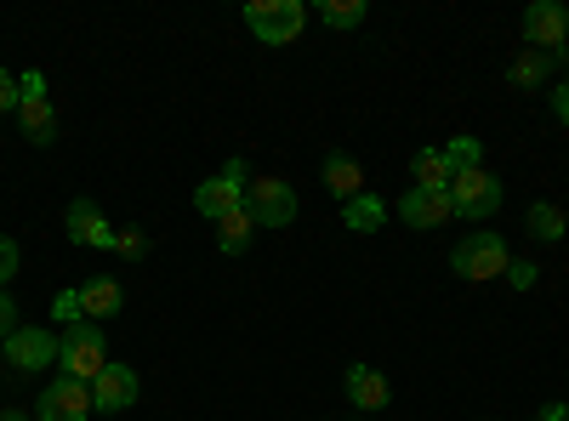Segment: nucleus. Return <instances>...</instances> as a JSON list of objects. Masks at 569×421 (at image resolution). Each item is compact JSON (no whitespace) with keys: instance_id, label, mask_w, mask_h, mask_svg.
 Wrapping results in <instances>:
<instances>
[{"instance_id":"20e7f679","label":"nucleus","mask_w":569,"mask_h":421,"mask_svg":"<svg viewBox=\"0 0 569 421\" xmlns=\"http://www.w3.org/2000/svg\"><path fill=\"white\" fill-rule=\"evenodd\" d=\"M246 211L257 217V228H291L297 222V189L279 177H257L246 189Z\"/></svg>"},{"instance_id":"9b49d317","label":"nucleus","mask_w":569,"mask_h":421,"mask_svg":"<svg viewBox=\"0 0 569 421\" xmlns=\"http://www.w3.org/2000/svg\"><path fill=\"white\" fill-rule=\"evenodd\" d=\"M91 404H98L103 415L131 410V404H137V370H126V364H103V377L91 382Z\"/></svg>"},{"instance_id":"39448f33","label":"nucleus","mask_w":569,"mask_h":421,"mask_svg":"<svg viewBox=\"0 0 569 421\" xmlns=\"http://www.w3.org/2000/svg\"><path fill=\"white\" fill-rule=\"evenodd\" d=\"M450 206H456V217H496V206H501V182L485 171V166H472V171H456L450 177Z\"/></svg>"},{"instance_id":"4be33fe9","label":"nucleus","mask_w":569,"mask_h":421,"mask_svg":"<svg viewBox=\"0 0 569 421\" xmlns=\"http://www.w3.org/2000/svg\"><path fill=\"white\" fill-rule=\"evenodd\" d=\"M547 69H552V52H525L507 74H512V86H541V80H547Z\"/></svg>"},{"instance_id":"5701e85b","label":"nucleus","mask_w":569,"mask_h":421,"mask_svg":"<svg viewBox=\"0 0 569 421\" xmlns=\"http://www.w3.org/2000/svg\"><path fill=\"white\" fill-rule=\"evenodd\" d=\"M445 160L456 171H472V166H485V143H479V137H456V143L445 149Z\"/></svg>"},{"instance_id":"f03ea898","label":"nucleus","mask_w":569,"mask_h":421,"mask_svg":"<svg viewBox=\"0 0 569 421\" xmlns=\"http://www.w3.org/2000/svg\"><path fill=\"white\" fill-rule=\"evenodd\" d=\"M450 268L461 279H501L512 268V257H507V240H501L496 228H472L467 240L450 251Z\"/></svg>"},{"instance_id":"c756f323","label":"nucleus","mask_w":569,"mask_h":421,"mask_svg":"<svg viewBox=\"0 0 569 421\" xmlns=\"http://www.w3.org/2000/svg\"><path fill=\"white\" fill-rule=\"evenodd\" d=\"M222 177L233 182V189H251V166H246V160H228V166H222Z\"/></svg>"},{"instance_id":"4468645a","label":"nucleus","mask_w":569,"mask_h":421,"mask_svg":"<svg viewBox=\"0 0 569 421\" xmlns=\"http://www.w3.org/2000/svg\"><path fill=\"white\" fill-rule=\"evenodd\" d=\"M240 206H246V189H233L228 177H211V182H200V189H194V211H200V217H211V222L233 217Z\"/></svg>"},{"instance_id":"bb28decb","label":"nucleus","mask_w":569,"mask_h":421,"mask_svg":"<svg viewBox=\"0 0 569 421\" xmlns=\"http://www.w3.org/2000/svg\"><path fill=\"white\" fill-rule=\"evenodd\" d=\"M18 103H23V86H18L7 69H0V114H12Z\"/></svg>"},{"instance_id":"393cba45","label":"nucleus","mask_w":569,"mask_h":421,"mask_svg":"<svg viewBox=\"0 0 569 421\" xmlns=\"http://www.w3.org/2000/svg\"><path fill=\"white\" fill-rule=\"evenodd\" d=\"M52 319H63V331H69L74 319H86V313H80V291H58V297H52Z\"/></svg>"},{"instance_id":"7c9ffc66","label":"nucleus","mask_w":569,"mask_h":421,"mask_svg":"<svg viewBox=\"0 0 569 421\" xmlns=\"http://www.w3.org/2000/svg\"><path fill=\"white\" fill-rule=\"evenodd\" d=\"M552 109H558V120H569V80L552 91Z\"/></svg>"},{"instance_id":"2f4dec72","label":"nucleus","mask_w":569,"mask_h":421,"mask_svg":"<svg viewBox=\"0 0 569 421\" xmlns=\"http://www.w3.org/2000/svg\"><path fill=\"white\" fill-rule=\"evenodd\" d=\"M536 421H569V404H547V410H541Z\"/></svg>"},{"instance_id":"ddd939ff","label":"nucleus","mask_w":569,"mask_h":421,"mask_svg":"<svg viewBox=\"0 0 569 421\" xmlns=\"http://www.w3.org/2000/svg\"><path fill=\"white\" fill-rule=\"evenodd\" d=\"M348 399H353V410H388L393 388H388L382 370H370V364H348Z\"/></svg>"},{"instance_id":"7ed1b4c3","label":"nucleus","mask_w":569,"mask_h":421,"mask_svg":"<svg viewBox=\"0 0 569 421\" xmlns=\"http://www.w3.org/2000/svg\"><path fill=\"white\" fill-rule=\"evenodd\" d=\"M246 23L262 46H284V40H297L308 12H302V0H251L246 7Z\"/></svg>"},{"instance_id":"a878e982","label":"nucleus","mask_w":569,"mask_h":421,"mask_svg":"<svg viewBox=\"0 0 569 421\" xmlns=\"http://www.w3.org/2000/svg\"><path fill=\"white\" fill-rule=\"evenodd\" d=\"M12 273H18V240H12V233H0V291H7Z\"/></svg>"},{"instance_id":"b1692460","label":"nucleus","mask_w":569,"mask_h":421,"mask_svg":"<svg viewBox=\"0 0 569 421\" xmlns=\"http://www.w3.org/2000/svg\"><path fill=\"white\" fill-rule=\"evenodd\" d=\"M114 251H120L126 262L149 257V233H142V228H120V233H114Z\"/></svg>"},{"instance_id":"0eeeda50","label":"nucleus","mask_w":569,"mask_h":421,"mask_svg":"<svg viewBox=\"0 0 569 421\" xmlns=\"http://www.w3.org/2000/svg\"><path fill=\"white\" fill-rule=\"evenodd\" d=\"M34 410H40V421H86L98 404H91V382H80V377H58L52 388L40 393Z\"/></svg>"},{"instance_id":"473e14b6","label":"nucleus","mask_w":569,"mask_h":421,"mask_svg":"<svg viewBox=\"0 0 569 421\" xmlns=\"http://www.w3.org/2000/svg\"><path fill=\"white\" fill-rule=\"evenodd\" d=\"M0 421H29L23 410H0Z\"/></svg>"},{"instance_id":"412c9836","label":"nucleus","mask_w":569,"mask_h":421,"mask_svg":"<svg viewBox=\"0 0 569 421\" xmlns=\"http://www.w3.org/2000/svg\"><path fill=\"white\" fill-rule=\"evenodd\" d=\"M319 18H325V29H359L365 23V0H325Z\"/></svg>"},{"instance_id":"6ab92c4d","label":"nucleus","mask_w":569,"mask_h":421,"mask_svg":"<svg viewBox=\"0 0 569 421\" xmlns=\"http://www.w3.org/2000/svg\"><path fill=\"white\" fill-rule=\"evenodd\" d=\"M251 240H257V217H251L246 206L233 211V217H222V222H217V245H222L228 257H240Z\"/></svg>"},{"instance_id":"f3484780","label":"nucleus","mask_w":569,"mask_h":421,"mask_svg":"<svg viewBox=\"0 0 569 421\" xmlns=\"http://www.w3.org/2000/svg\"><path fill=\"white\" fill-rule=\"evenodd\" d=\"M410 177H416V189H450L456 166L445 160V149H416V160H410Z\"/></svg>"},{"instance_id":"1a4fd4ad","label":"nucleus","mask_w":569,"mask_h":421,"mask_svg":"<svg viewBox=\"0 0 569 421\" xmlns=\"http://www.w3.org/2000/svg\"><path fill=\"white\" fill-rule=\"evenodd\" d=\"M525 40H530V52H563L569 12L558 7V0H536V7L525 12Z\"/></svg>"},{"instance_id":"6e6552de","label":"nucleus","mask_w":569,"mask_h":421,"mask_svg":"<svg viewBox=\"0 0 569 421\" xmlns=\"http://www.w3.org/2000/svg\"><path fill=\"white\" fill-rule=\"evenodd\" d=\"M7 364L12 370H46V364H58V337L52 331H40V324H18V331L7 337Z\"/></svg>"},{"instance_id":"f257e3e1","label":"nucleus","mask_w":569,"mask_h":421,"mask_svg":"<svg viewBox=\"0 0 569 421\" xmlns=\"http://www.w3.org/2000/svg\"><path fill=\"white\" fill-rule=\"evenodd\" d=\"M58 364H63V377L98 382V377H103V364H109V348H103V324L74 319L69 331H63V342H58Z\"/></svg>"},{"instance_id":"dca6fc26","label":"nucleus","mask_w":569,"mask_h":421,"mask_svg":"<svg viewBox=\"0 0 569 421\" xmlns=\"http://www.w3.org/2000/svg\"><path fill=\"white\" fill-rule=\"evenodd\" d=\"M325 189L337 194L342 206L359 200V194H365V171H359V160L342 154V149H337V154H325Z\"/></svg>"},{"instance_id":"cd10ccee","label":"nucleus","mask_w":569,"mask_h":421,"mask_svg":"<svg viewBox=\"0 0 569 421\" xmlns=\"http://www.w3.org/2000/svg\"><path fill=\"white\" fill-rule=\"evenodd\" d=\"M536 273H541L536 262H512V268H507V279H512L518 291H530V285H536Z\"/></svg>"},{"instance_id":"aec40b11","label":"nucleus","mask_w":569,"mask_h":421,"mask_svg":"<svg viewBox=\"0 0 569 421\" xmlns=\"http://www.w3.org/2000/svg\"><path fill=\"white\" fill-rule=\"evenodd\" d=\"M525 228L536 233V240H547V245H558L569 222H563V211H558V206H547V200H541V206H530V217H525Z\"/></svg>"},{"instance_id":"9d476101","label":"nucleus","mask_w":569,"mask_h":421,"mask_svg":"<svg viewBox=\"0 0 569 421\" xmlns=\"http://www.w3.org/2000/svg\"><path fill=\"white\" fill-rule=\"evenodd\" d=\"M63 228H69V240L86 245V251H114V233H120V228H109V217L91 206V200H74L69 217H63Z\"/></svg>"},{"instance_id":"423d86ee","label":"nucleus","mask_w":569,"mask_h":421,"mask_svg":"<svg viewBox=\"0 0 569 421\" xmlns=\"http://www.w3.org/2000/svg\"><path fill=\"white\" fill-rule=\"evenodd\" d=\"M18 86H23V103H18V126H23V137H29L34 149L58 143V109H52V98H46V80H40V74H23Z\"/></svg>"},{"instance_id":"2eb2a0df","label":"nucleus","mask_w":569,"mask_h":421,"mask_svg":"<svg viewBox=\"0 0 569 421\" xmlns=\"http://www.w3.org/2000/svg\"><path fill=\"white\" fill-rule=\"evenodd\" d=\"M74 291H80V313H86L91 324H98V319H114V313H120V302H126V291L114 285L109 273L86 279V285H74Z\"/></svg>"},{"instance_id":"a211bd4d","label":"nucleus","mask_w":569,"mask_h":421,"mask_svg":"<svg viewBox=\"0 0 569 421\" xmlns=\"http://www.w3.org/2000/svg\"><path fill=\"white\" fill-rule=\"evenodd\" d=\"M342 222H348L353 233H376V228L388 222V206H382V194H370V189H365L359 200H348V206H342Z\"/></svg>"},{"instance_id":"f8f14e48","label":"nucleus","mask_w":569,"mask_h":421,"mask_svg":"<svg viewBox=\"0 0 569 421\" xmlns=\"http://www.w3.org/2000/svg\"><path fill=\"white\" fill-rule=\"evenodd\" d=\"M399 217H405L410 228H445V222L456 217L450 189H410V194L399 200Z\"/></svg>"},{"instance_id":"c85d7f7f","label":"nucleus","mask_w":569,"mask_h":421,"mask_svg":"<svg viewBox=\"0 0 569 421\" xmlns=\"http://www.w3.org/2000/svg\"><path fill=\"white\" fill-rule=\"evenodd\" d=\"M12 319H18V302H12L7 291H0V342H7V337L18 331V324H12Z\"/></svg>"}]
</instances>
